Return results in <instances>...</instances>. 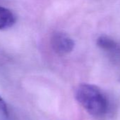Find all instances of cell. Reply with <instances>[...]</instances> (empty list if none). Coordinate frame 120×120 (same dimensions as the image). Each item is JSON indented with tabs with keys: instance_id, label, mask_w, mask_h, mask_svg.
Here are the masks:
<instances>
[{
	"instance_id": "obj_5",
	"label": "cell",
	"mask_w": 120,
	"mask_h": 120,
	"mask_svg": "<svg viewBox=\"0 0 120 120\" xmlns=\"http://www.w3.org/2000/svg\"><path fill=\"white\" fill-rule=\"evenodd\" d=\"M0 111H1L6 116L8 115L6 103V102L4 101V100L2 98V97L1 96H0Z\"/></svg>"
},
{
	"instance_id": "obj_1",
	"label": "cell",
	"mask_w": 120,
	"mask_h": 120,
	"mask_svg": "<svg viewBox=\"0 0 120 120\" xmlns=\"http://www.w3.org/2000/svg\"><path fill=\"white\" fill-rule=\"evenodd\" d=\"M75 97L80 105L93 117H104L109 111L108 97L95 85L86 83L79 84L76 89Z\"/></svg>"
},
{
	"instance_id": "obj_4",
	"label": "cell",
	"mask_w": 120,
	"mask_h": 120,
	"mask_svg": "<svg viewBox=\"0 0 120 120\" xmlns=\"http://www.w3.org/2000/svg\"><path fill=\"white\" fill-rule=\"evenodd\" d=\"M97 45L103 50L111 51L117 48V44L115 40L108 36H100L97 39Z\"/></svg>"
},
{
	"instance_id": "obj_2",
	"label": "cell",
	"mask_w": 120,
	"mask_h": 120,
	"mask_svg": "<svg viewBox=\"0 0 120 120\" xmlns=\"http://www.w3.org/2000/svg\"><path fill=\"white\" fill-rule=\"evenodd\" d=\"M74 44V40L69 35L62 32L53 34L51 38L52 47L59 55H66L71 52Z\"/></svg>"
},
{
	"instance_id": "obj_3",
	"label": "cell",
	"mask_w": 120,
	"mask_h": 120,
	"mask_svg": "<svg viewBox=\"0 0 120 120\" xmlns=\"http://www.w3.org/2000/svg\"><path fill=\"white\" fill-rule=\"evenodd\" d=\"M16 22L14 14L8 8L0 6V30L12 27Z\"/></svg>"
}]
</instances>
